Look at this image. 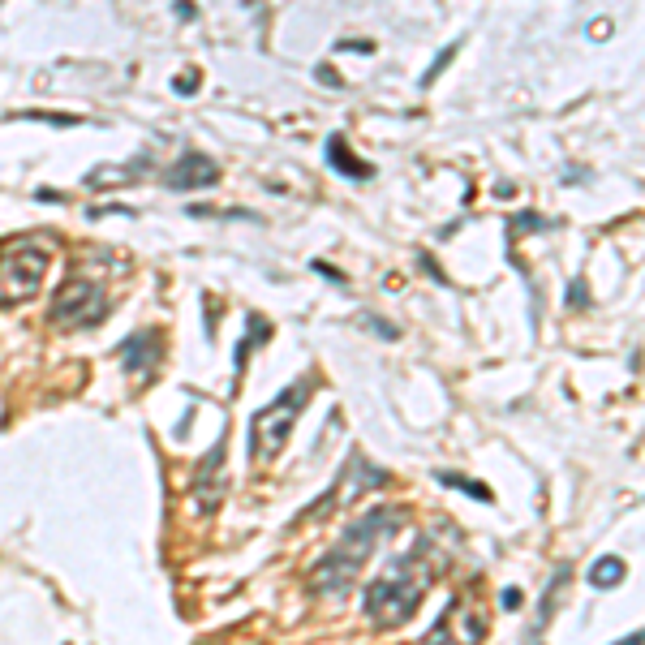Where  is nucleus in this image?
I'll list each match as a JSON object with an SVG mask.
<instances>
[{"mask_svg": "<svg viewBox=\"0 0 645 645\" xmlns=\"http://www.w3.org/2000/svg\"><path fill=\"white\" fill-rule=\"evenodd\" d=\"M48 263H52L48 246H39L31 237L9 241V246L0 250V306H22V301H31L39 293L43 276H48Z\"/></svg>", "mask_w": 645, "mask_h": 645, "instance_id": "20e7f679", "label": "nucleus"}, {"mask_svg": "<svg viewBox=\"0 0 645 645\" xmlns=\"http://www.w3.org/2000/svg\"><path fill=\"white\" fill-rule=\"evenodd\" d=\"M435 478L443 482V486H452V491H461V495H469V499H482V504H491V486H482V482H473V478H461V473H435Z\"/></svg>", "mask_w": 645, "mask_h": 645, "instance_id": "9b49d317", "label": "nucleus"}, {"mask_svg": "<svg viewBox=\"0 0 645 645\" xmlns=\"http://www.w3.org/2000/svg\"><path fill=\"white\" fill-rule=\"evenodd\" d=\"M314 74H319V82H323V86H340V78L332 74V65H319Z\"/></svg>", "mask_w": 645, "mask_h": 645, "instance_id": "f3484780", "label": "nucleus"}, {"mask_svg": "<svg viewBox=\"0 0 645 645\" xmlns=\"http://www.w3.org/2000/svg\"><path fill=\"white\" fill-rule=\"evenodd\" d=\"M456 52H461V43H448V48H443V52L435 56V61H430V69H426V74H422V86H430V82H435V78L443 74V69H448V61H452Z\"/></svg>", "mask_w": 645, "mask_h": 645, "instance_id": "f8f14e48", "label": "nucleus"}, {"mask_svg": "<svg viewBox=\"0 0 645 645\" xmlns=\"http://www.w3.org/2000/svg\"><path fill=\"white\" fill-rule=\"evenodd\" d=\"M435 577V564L426 559V547L418 551H405L387 564L366 590V615L375 620L379 628H400L405 620H413V611L422 607L426 598V585Z\"/></svg>", "mask_w": 645, "mask_h": 645, "instance_id": "f03ea898", "label": "nucleus"}, {"mask_svg": "<svg viewBox=\"0 0 645 645\" xmlns=\"http://www.w3.org/2000/svg\"><path fill=\"white\" fill-rule=\"evenodd\" d=\"M504 607H508V611L521 607V594H516V590H504Z\"/></svg>", "mask_w": 645, "mask_h": 645, "instance_id": "a211bd4d", "label": "nucleus"}, {"mask_svg": "<svg viewBox=\"0 0 645 645\" xmlns=\"http://www.w3.org/2000/svg\"><path fill=\"white\" fill-rule=\"evenodd\" d=\"M172 91H177V95H194L198 91V69H185V78L172 82Z\"/></svg>", "mask_w": 645, "mask_h": 645, "instance_id": "dca6fc26", "label": "nucleus"}, {"mask_svg": "<svg viewBox=\"0 0 645 645\" xmlns=\"http://www.w3.org/2000/svg\"><path fill=\"white\" fill-rule=\"evenodd\" d=\"M220 181V164L203 151H185L177 164L168 168V190H207V185Z\"/></svg>", "mask_w": 645, "mask_h": 645, "instance_id": "6e6552de", "label": "nucleus"}, {"mask_svg": "<svg viewBox=\"0 0 645 645\" xmlns=\"http://www.w3.org/2000/svg\"><path fill=\"white\" fill-rule=\"evenodd\" d=\"M327 164H332L336 172H344V177H353V181H370V177H375V168H370L366 160H357V155L349 151L344 134H332V138H327Z\"/></svg>", "mask_w": 645, "mask_h": 645, "instance_id": "1a4fd4ad", "label": "nucleus"}, {"mask_svg": "<svg viewBox=\"0 0 645 645\" xmlns=\"http://www.w3.org/2000/svg\"><path fill=\"white\" fill-rule=\"evenodd\" d=\"M486 628H491L486 624V602L469 585V590H461L448 607H443V615L430 624V633L418 645H482Z\"/></svg>", "mask_w": 645, "mask_h": 645, "instance_id": "39448f33", "label": "nucleus"}, {"mask_svg": "<svg viewBox=\"0 0 645 645\" xmlns=\"http://www.w3.org/2000/svg\"><path fill=\"white\" fill-rule=\"evenodd\" d=\"M362 327H370V332H379L383 340H396V336H400V332H396L392 323H383V319H375V314H362Z\"/></svg>", "mask_w": 645, "mask_h": 645, "instance_id": "2eb2a0df", "label": "nucleus"}, {"mask_svg": "<svg viewBox=\"0 0 645 645\" xmlns=\"http://www.w3.org/2000/svg\"><path fill=\"white\" fill-rule=\"evenodd\" d=\"M104 314H108L104 284L78 276V280L61 284V293L52 297L48 319H52V327H61V332H86V327L104 323Z\"/></svg>", "mask_w": 645, "mask_h": 645, "instance_id": "423d86ee", "label": "nucleus"}, {"mask_svg": "<svg viewBox=\"0 0 645 645\" xmlns=\"http://www.w3.org/2000/svg\"><path fill=\"white\" fill-rule=\"evenodd\" d=\"M405 516H409L405 508H370L357 516V521H349L344 534L336 538V547L310 568V585L319 594H336L344 585H353L357 572L366 568L370 551H375L387 534H396V529L405 525Z\"/></svg>", "mask_w": 645, "mask_h": 645, "instance_id": "f257e3e1", "label": "nucleus"}, {"mask_svg": "<svg viewBox=\"0 0 645 645\" xmlns=\"http://www.w3.org/2000/svg\"><path fill=\"white\" fill-rule=\"evenodd\" d=\"M117 357H121V366L129 370V375L151 379V375H155V366L164 362V336L155 332V327H142V332H134V336H129V340L121 344Z\"/></svg>", "mask_w": 645, "mask_h": 645, "instance_id": "0eeeda50", "label": "nucleus"}, {"mask_svg": "<svg viewBox=\"0 0 645 645\" xmlns=\"http://www.w3.org/2000/svg\"><path fill=\"white\" fill-rule=\"evenodd\" d=\"M310 396H314V379L301 375V379H293L289 387H284L271 405H263L254 413L250 418V456L254 461H276L280 448L293 435V426H297V413L306 409Z\"/></svg>", "mask_w": 645, "mask_h": 645, "instance_id": "7ed1b4c3", "label": "nucleus"}, {"mask_svg": "<svg viewBox=\"0 0 645 645\" xmlns=\"http://www.w3.org/2000/svg\"><path fill=\"white\" fill-rule=\"evenodd\" d=\"M581 306H590V289H585L581 280H572L568 284V310H581Z\"/></svg>", "mask_w": 645, "mask_h": 645, "instance_id": "4468645a", "label": "nucleus"}, {"mask_svg": "<svg viewBox=\"0 0 645 645\" xmlns=\"http://www.w3.org/2000/svg\"><path fill=\"white\" fill-rule=\"evenodd\" d=\"M615 645H645V628H641V633H633V637H624V641H615Z\"/></svg>", "mask_w": 645, "mask_h": 645, "instance_id": "6ab92c4d", "label": "nucleus"}, {"mask_svg": "<svg viewBox=\"0 0 645 645\" xmlns=\"http://www.w3.org/2000/svg\"><path fill=\"white\" fill-rule=\"evenodd\" d=\"M624 577H628V568H624L620 555H602V559H594V564H590V585H594V590H615Z\"/></svg>", "mask_w": 645, "mask_h": 645, "instance_id": "9d476101", "label": "nucleus"}, {"mask_svg": "<svg viewBox=\"0 0 645 645\" xmlns=\"http://www.w3.org/2000/svg\"><path fill=\"white\" fill-rule=\"evenodd\" d=\"M534 228H547V215L525 211V215H516V220H512V233H516V237H521V233H534Z\"/></svg>", "mask_w": 645, "mask_h": 645, "instance_id": "ddd939ff", "label": "nucleus"}]
</instances>
